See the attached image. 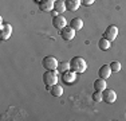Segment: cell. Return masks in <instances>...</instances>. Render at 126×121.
<instances>
[{
    "mask_svg": "<svg viewBox=\"0 0 126 121\" xmlns=\"http://www.w3.org/2000/svg\"><path fill=\"white\" fill-rule=\"evenodd\" d=\"M70 67H71V70L75 71L77 74H80V73L86 71L87 63H86V60L83 59L82 57H74V58L70 60Z\"/></svg>",
    "mask_w": 126,
    "mask_h": 121,
    "instance_id": "cell-1",
    "label": "cell"
},
{
    "mask_svg": "<svg viewBox=\"0 0 126 121\" xmlns=\"http://www.w3.org/2000/svg\"><path fill=\"white\" fill-rule=\"evenodd\" d=\"M58 80H59V74L56 70H47L43 74V82L48 90H50V86H54V85L58 83Z\"/></svg>",
    "mask_w": 126,
    "mask_h": 121,
    "instance_id": "cell-2",
    "label": "cell"
},
{
    "mask_svg": "<svg viewBox=\"0 0 126 121\" xmlns=\"http://www.w3.org/2000/svg\"><path fill=\"white\" fill-rule=\"evenodd\" d=\"M58 59L55 57H51V55H47L44 57L43 60H42V66H43L46 70H58Z\"/></svg>",
    "mask_w": 126,
    "mask_h": 121,
    "instance_id": "cell-3",
    "label": "cell"
},
{
    "mask_svg": "<svg viewBox=\"0 0 126 121\" xmlns=\"http://www.w3.org/2000/svg\"><path fill=\"white\" fill-rule=\"evenodd\" d=\"M61 36H62V39L63 40H73L74 39V36H75V30L71 26H66V27H63V28L61 30Z\"/></svg>",
    "mask_w": 126,
    "mask_h": 121,
    "instance_id": "cell-4",
    "label": "cell"
},
{
    "mask_svg": "<svg viewBox=\"0 0 126 121\" xmlns=\"http://www.w3.org/2000/svg\"><path fill=\"white\" fill-rule=\"evenodd\" d=\"M117 35H118V27L113 26V24L107 27L103 32V38H106L107 40H110V42H113L114 39L117 38Z\"/></svg>",
    "mask_w": 126,
    "mask_h": 121,
    "instance_id": "cell-5",
    "label": "cell"
},
{
    "mask_svg": "<svg viewBox=\"0 0 126 121\" xmlns=\"http://www.w3.org/2000/svg\"><path fill=\"white\" fill-rule=\"evenodd\" d=\"M52 26L55 27L56 30H59V31H61L63 27L67 26V22H66V19L63 18V15H62V14H58L56 16H54V18H52Z\"/></svg>",
    "mask_w": 126,
    "mask_h": 121,
    "instance_id": "cell-6",
    "label": "cell"
},
{
    "mask_svg": "<svg viewBox=\"0 0 126 121\" xmlns=\"http://www.w3.org/2000/svg\"><path fill=\"white\" fill-rule=\"evenodd\" d=\"M103 101L105 102H107V104H113V102H115V100H117V93L114 92L113 89H105L103 92Z\"/></svg>",
    "mask_w": 126,
    "mask_h": 121,
    "instance_id": "cell-7",
    "label": "cell"
},
{
    "mask_svg": "<svg viewBox=\"0 0 126 121\" xmlns=\"http://www.w3.org/2000/svg\"><path fill=\"white\" fill-rule=\"evenodd\" d=\"M11 34H12V26L11 24H3L0 28V39L1 40H8Z\"/></svg>",
    "mask_w": 126,
    "mask_h": 121,
    "instance_id": "cell-8",
    "label": "cell"
},
{
    "mask_svg": "<svg viewBox=\"0 0 126 121\" xmlns=\"http://www.w3.org/2000/svg\"><path fill=\"white\" fill-rule=\"evenodd\" d=\"M55 5V0H40L39 1V8L43 12H51Z\"/></svg>",
    "mask_w": 126,
    "mask_h": 121,
    "instance_id": "cell-9",
    "label": "cell"
},
{
    "mask_svg": "<svg viewBox=\"0 0 126 121\" xmlns=\"http://www.w3.org/2000/svg\"><path fill=\"white\" fill-rule=\"evenodd\" d=\"M111 69H110V65H102L98 70V75L99 78H103V80H107V78L111 75Z\"/></svg>",
    "mask_w": 126,
    "mask_h": 121,
    "instance_id": "cell-10",
    "label": "cell"
},
{
    "mask_svg": "<svg viewBox=\"0 0 126 121\" xmlns=\"http://www.w3.org/2000/svg\"><path fill=\"white\" fill-rule=\"evenodd\" d=\"M64 4H66V10L74 12L79 8V5L82 3H80V0H64Z\"/></svg>",
    "mask_w": 126,
    "mask_h": 121,
    "instance_id": "cell-11",
    "label": "cell"
},
{
    "mask_svg": "<svg viewBox=\"0 0 126 121\" xmlns=\"http://www.w3.org/2000/svg\"><path fill=\"white\" fill-rule=\"evenodd\" d=\"M75 74L77 73L75 71H73L70 69V70H67V71H64L63 73V75H62V80H63V82H66V83H73L74 81H75Z\"/></svg>",
    "mask_w": 126,
    "mask_h": 121,
    "instance_id": "cell-12",
    "label": "cell"
},
{
    "mask_svg": "<svg viewBox=\"0 0 126 121\" xmlns=\"http://www.w3.org/2000/svg\"><path fill=\"white\" fill-rule=\"evenodd\" d=\"M107 87V83H106V80L103 78H98V80L94 81V89L95 90H99V92H103L105 89Z\"/></svg>",
    "mask_w": 126,
    "mask_h": 121,
    "instance_id": "cell-13",
    "label": "cell"
},
{
    "mask_svg": "<svg viewBox=\"0 0 126 121\" xmlns=\"http://www.w3.org/2000/svg\"><path fill=\"white\" fill-rule=\"evenodd\" d=\"M70 26L73 27L75 31H79V30L83 28V20L80 19V18H74V19L70 22Z\"/></svg>",
    "mask_w": 126,
    "mask_h": 121,
    "instance_id": "cell-14",
    "label": "cell"
},
{
    "mask_svg": "<svg viewBox=\"0 0 126 121\" xmlns=\"http://www.w3.org/2000/svg\"><path fill=\"white\" fill-rule=\"evenodd\" d=\"M50 92H51V96L52 97H62L63 94V87L61 86V85H54V86H51V89H50Z\"/></svg>",
    "mask_w": 126,
    "mask_h": 121,
    "instance_id": "cell-15",
    "label": "cell"
},
{
    "mask_svg": "<svg viewBox=\"0 0 126 121\" xmlns=\"http://www.w3.org/2000/svg\"><path fill=\"white\" fill-rule=\"evenodd\" d=\"M110 46H111V42H110V40H107V39H106V38H103V36H102V38L99 39V42H98V47H99L102 51L109 50Z\"/></svg>",
    "mask_w": 126,
    "mask_h": 121,
    "instance_id": "cell-16",
    "label": "cell"
},
{
    "mask_svg": "<svg viewBox=\"0 0 126 121\" xmlns=\"http://www.w3.org/2000/svg\"><path fill=\"white\" fill-rule=\"evenodd\" d=\"M54 11L56 12V14H63L66 10V4L64 1H62V0H56L55 1V5H54Z\"/></svg>",
    "mask_w": 126,
    "mask_h": 121,
    "instance_id": "cell-17",
    "label": "cell"
},
{
    "mask_svg": "<svg viewBox=\"0 0 126 121\" xmlns=\"http://www.w3.org/2000/svg\"><path fill=\"white\" fill-rule=\"evenodd\" d=\"M91 98H93V101H95V102H101V101H103V93L99 92V90H95V92L93 93Z\"/></svg>",
    "mask_w": 126,
    "mask_h": 121,
    "instance_id": "cell-18",
    "label": "cell"
},
{
    "mask_svg": "<svg viewBox=\"0 0 126 121\" xmlns=\"http://www.w3.org/2000/svg\"><path fill=\"white\" fill-rule=\"evenodd\" d=\"M70 62H61L58 65V70L61 71V73H64V71H67V70H70Z\"/></svg>",
    "mask_w": 126,
    "mask_h": 121,
    "instance_id": "cell-19",
    "label": "cell"
},
{
    "mask_svg": "<svg viewBox=\"0 0 126 121\" xmlns=\"http://www.w3.org/2000/svg\"><path fill=\"white\" fill-rule=\"evenodd\" d=\"M110 69H111L113 73H118L121 70V63H119L118 60H113V62L110 63Z\"/></svg>",
    "mask_w": 126,
    "mask_h": 121,
    "instance_id": "cell-20",
    "label": "cell"
},
{
    "mask_svg": "<svg viewBox=\"0 0 126 121\" xmlns=\"http://www.w3.org/2000/svg\"><path fill=\"white\" fill-rule=\"evenodd\" d=\"M94 1H95V0H80V3H82L83 5H86V7H89V5L94 4Z\"/></svg>",
    "mask_w": 126,
    "mask_h": 121,
    "instance_id": "cell-21",
    "label": "cell"
}]
</instances>
